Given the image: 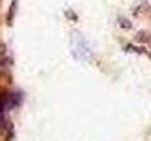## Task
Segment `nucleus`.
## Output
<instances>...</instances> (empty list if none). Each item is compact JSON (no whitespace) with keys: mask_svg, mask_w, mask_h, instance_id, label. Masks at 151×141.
<instances>
[{"mask_svg":"<svg viewBox=\"0 0 151 141\" xmlns=\"http://www.w3.org/2000/svg\"><path fill=\"white\" fill-rule=\"evenodd\" d=\"M70 49H72V56L79 62H91L93 60V51L89 41L85 40V36L74 32L72 38H70Z\"/></svg>","mask_w":151,"mask_h":141,"instance_id":"1","label":"nucleus"},{"mask_svg":"<svg viewBox=\"0 0 151 141\" xmlns=\"http://www.w3.org/2000/svg\"><path fill=\"white\" fill-rule=\"evenodd\" d=\"M8 55H6V45L0 43V73L8 70Z\"/></svg>","mask_w":151,"mask_h":141,"instance_id":"2","label":"nucleus"},{"mask_svg":"<svg viewBox=\"0 0 151 141\" xmlns=\"http://www.w3.org/2000/svg\"><path fill=\"white\" fill-rule=\"evenodd\" d=\"M15 9H17V0H13V4H12V11L8 13V23H12L13 15H15Z\"/></svg>","mask_w":151,"mask_h":141,"instance_id":"3","label":"nucleus"}]
</instances>
